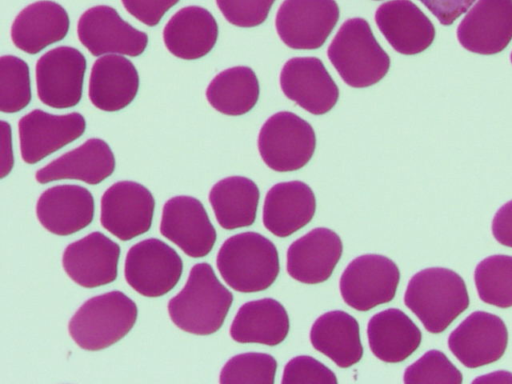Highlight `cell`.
<instances>
[{
    "label": "cell",
    "mask_w": 512,
    "mask_h": 384,
    "mask_svg": "<svg viewBox=\"0 0 512 384\" xmlns=\"http://www.w3.org/2000/svg\"><path fill=\"white\" fill-rule=\"evenodd\" d=\"M510 61H511V63H512V52H511V55H510Z\"/></svg>",
    "instance_id": "obj_42"
},
{
    "label": "cell",
    "mask_w": 512,
    "mask_h": 384,
    "mask_svg": "<svg viewBox=\"0 0 512 384\" xmlns=\"http://www.w3.org/2000/svg\"><path fill=\"white\" fill-rule=\"evenodd\" d=\"M289 326L283 305L273 298H263L239 308L230 327V336L239 343L275 346L285 340Z\"/></svg>",
    "instance_id": "obj_28"
},
{
    "label": "cell",
    "mask_w": 512,
    "mask_h": 384,
    "mask_svg": "<svg viewBox=\"0 0 512 384\" xmlns=\"http://www.w3.org/2000/svg\"><path fill=\"white\" fill-rule=\"evenodd\" d=\"M316 210L312 189L302 181L275 184L267 192L263 224L277 237H287L308 224Z\"/></svg>",
    "instance_id": "obj_22"
},
{
    "label": "cell",
    "mask_w": 512,
    "mask_h": 384,
    "mask_svg": "<svg viewBox=\"0 0 512 384\" xmlns=\"http://www.w3.org/2000/svg\"><path fill=\"white\" fill-rule=\"evenodd\" d=\"M405 305L430 333H441L469 306L462 277L443 267L426 268L409 280Z\"/></svg>",
    "instance_id": "obj_2"
},
{
    "label": "cell",
    "mask_w": 512,
    "mask_h": 384,
    "mask_svg": "<svg viewBox=\"0 0 512 384\" xmlns=\"http://www.w3.org/2000/svg\"><path fill=\"white\" fill-rule=\"evenodd\" d=\"M155 200L152 193L134 181H119L101 198V225L122 241L147 232L152 224Z\"/></svg>",
    "instance_id": "obj_11"
},
{
    "label": "cell",
    "mask_w": 512,
    "mask_h": 384,
    "mask_svg": "<svg viewBox=\"0 0 512 384\" xmlns=\"http://www.w3.org/2000/svg\"><path fill=\"white\" fill-rule=\"evenodd\" d=\"M133 17L149 27L156 26L179 0H121Z\"/></svg>",
    "instance_id": "obj_38"
},
{
    "label": "cell",
    "mask_w": 512,
    "mask_h": 384,
    "mask_svg": "<svg viewBox=\"0 0 512 384\" xmlns=\"http://www.w3.org/2000/svg\"><path fill=\"white\" fill-rule=\"evenodd\" d=\"M114 169L115 158L110 146L102 139L91 138L37 170L35 179L40 184L76 179L96 185L108 178Z\"/></svg>",
    "instance_id": "obj_23"
},
{
    "label": "cell",
    "mask_w": 512,
    "mask_h": 384,
    "mask_svg": "<svg viewBox=\"0 0 512 384\" xmlns=\"http://www.w3.org/2000/svg\"><path fill=\"white\" fill-rule=\"evenodd\" d=\"M2 124V174L5 177L11 171L13 165V155L11 148V129L10 125L1 121Z\"/></svg>",
    "instance_id": "obj_41"
},
{
    "label": "cell",
    "mask_w": 512,
    "mask_h": 384,
    "mask_svg": "<svg viewBox=\"0 0 512 384\" xmlns=\"http://www.w3.org/2000/svg\"><path fill=\"white\" fill-rule=\"evenodd\" d=\"M85 129V118L77 112L53 115L32 110L18 123L21 157L24 162L35 164L78 139Z\"/></svg>",
    "instance_id": "obj_15"
},
{
    "label": "cell",
    "mask_w": 512,
    "mask_h": 384,
    "mask_svg": "<svg viewBox=\"0 0 512 384\" xmlns=\"http://www.w3.org/2000/svg\"><path fill=\"white\" fill-rule=\"evenodd\" d=\"M138 88V72L127 58L105 55L94 62L88 95L96 108L106 112L119 111L134 100Z\"/></svg>",
    "instance_id": "obj_24"
},
{
    "label": "cell",
    "mask_w": 512,
    "mask_h": 384,
    "mask_svg": "<svg viewBox=\"0 0 512 384\" xmlns=\"http://www.w3.org/2000/svg\"><path fill=\"white\" fill-rule=\"evenodd\" d=\"M508 344V331L497 315L475 311L448 337L452 354L467 368H478L500 359Z\"/></svg>",
    "instance_id": "obj_13"
},
{
    "label": "cell",
    "mask_w": 512,
    "mask_h": 384,
    "mask_svg": "<svg viewBox=\"0 0 512 384\" xmlns=\"http://www.w3.org/2000/svg\"><path fill=\"white\" fill-rule=\"evenodd\" d=\"M327 56L343 81L354 88L376 84L390 68L388 54L362 18L343 23L327 49Z\"/></svg>",
    "instance_id": "obj_4"
},
{
    "label": "cell",
    "mask_w": 512,
    "mask_h": 384,
    "mask_svg": "<svg viewBox=\"0 0 512 384\" xmlns=\"http://www.w3.org/2000/svg\"><path fill=\"white\" fill-rule=\"evenodd\" d=\"M233 302V294L218 280L212 266L195 264L182 290L168 303L172 322L195 335L218 331Z\"/></svg>",
    "instance_id": "obj_1"
},
{
    "label": "cell",
    "mask_w": 512,
    "mask_h": 384,
    "mask_svg": "<svg viewBox=\"0 0 512 384\" xmlns=\"http://www.w3.org/2000/svg\"><path fill=\"white\" fill-rule=\"evenodd\" d=\"M216 265L224 281L243 293L267 289L280 270L276 246L256 232L239 233L225 240L218 251Z\"/></svg>",
    "instance_id": "obj_3"
},
{
    "label": "cell",
    "mask_w": 512,
    "mask_h": 384,
    "mask_svg": "<svg viewBox=\"0 0 512 384\" xmlns=\"http://www.w3.org/2000/svg\"><path fill=\"white\" fill-rule=\"evenodd\" d=\"M160 232L193 258L208 255L217 238L203 204L192 196H175L165 202Z\"/></svg>",
    "instance_id": "obj_14"
},
{
    "label": "cell",
    "mask_w": 512,
    "mask_h": 384,
    "mask_svg": "<svg viewBox=\"0 0 512 384\" xmlns=\"http://www.w3.org/2000/svg\"><path fill=\"white\" fill-rule=\"evenodd\" d=\"M260 88L255 72L247 66L228 68L217 74L206 90L209 104L217 111L239 116L257 103Z\"/></svg>",
    "instance_id": "obj_31"
},
{
    "label": "cell",
    "mask_w": 512,
    "mask_h": 384,
    "mask_svg": "<svg viewBox=\"0 0 512 384\" xmlns=\"http://www.w3.org/2000/svg\"><path fill=\"white\" fill-rule=\"evenodd\" d=\"M85 56L76 48L59 46L43 54L35 67L37 94L52 108L76 106L82 97Z\"/></svg>",
    "instance_id": "obj_10"
},
{
    "label": "cell",
    "mask_w": 512,
    "mask_h": 384,
    "mask_svg": "<svg viewBox=\"0 0 512 384\" xmlns=\"http://www.w3.org/2000/svg\"><path fill=\"white\" fill-rule=\"evenodd\" d=\"M275 0H216L225 19L238 27H255L262 24Z\"/></svg>",
    "instance_id": "obj_36"
},
{
    "label": "cell",
    "mask_w": 512,
    "mask_h": 384,
    "mask_svg": "<svg viewBox=\"0 0 512 384\" xmlns=\"http://www.w3.org/2000/svg\"><path fill=\"white\" fill-rule=\"evenodd\" d=\"M138 315L135 302L121 291H110L85 301L68 324L71 338L82 349H105L122 339Z\"/></svg>",
    "instance_id": "obj_5"
},
{
    "label": "cell",
    "mask_w": 512,
    "mask_h": 384,
    "mask_svg": "<svg viewBox=\"0 0 512 384\" xmlns=\"http://www.w3.org/2000/svg\"><path fill=\"white\" fill-rule=\"evenodd\" d=\"M94 198L79 185H57L45 190L36 204L40 224L49 232L67 236L87 227L94 217Z\"/></svg>",
    "instance_id": "obj_20"
},
{
    "label": "cell",
    "mask_w": 512,
    "mask_h": 384,
    "mask_svg": "<svg viewBox=\"0 0 512 384\" xmlns=\"http://www.w3.org/2000/svg\"><path fill=\"white\" fill-rule=\"evenodd\" d=\"M277 362L269 354L248 352L229 359L223 366L219 381L225 383L273 384Z\"/></svg>",
    "instance_id": "obj_34"
},
{
    "label": "cell",
    "mask_w": 512,
    "mask_h": 384,
    "mask_svg": "<svg viewBox=\"0 0 512 384\" xmlns=\"http://www.w3.org/2000/svg\"><path fill=\"white\" fill-rule=\"evenodd\" d=\"M260 192L249 178L231 176L218 181L209 202L219 225L227 230L250 226L256 219Z\"/></svg>",
    "instance_id": "obj_30"
},
{
    "label": "cell",
    "mask_w": 512,
    "mask_h": 384,
    "mask_svg": "<svg viewBox=\"0 0 512 384\" xmlns=\"http://www.w3.org/2000/svg\"><path fill=\"white\" fill-rule=\"evenodd\" d=\"M335 0H284L275 27L278 36L292 49L320 48L339 19Z\"/></svg>",
    "instance_id": "obj_9"
},
{
    "label": "cell",
    "mask_w": 512,
    "mask_h": 384,
    "mask_svg": "<svg viewBox=\"0 0 512 384\" xmlns=\"http://www.w3.org/2000/svg\"><path fill=\"white\" fill-rule=\"evenodd\" d=\"M79 41L94 56L119 53L136 57L148 44V35L124 21L118 12L107 5L86 10L77 24Z\"/></svg>",
    "instance_id": "obj_12"
},
{
    "label": "cell",
    "mask_w": 512,
    "mask_h": 384,
    "mask_svg": "<svg viewBox=\"0 0 512 384\" xmlns=\"http://www.w3.org/2000/svg\"><path fill=\"white\" fill-rule=\"evenodd\" d=\"M336 384L335 374L323 363L311 356L292 358L285 366L282 384Z\"/></svg>",
    "instance_id": "obj_37"
},
{
    "label": "cell",
    "mask_w": 512,
    "mask_h": 384,
    "mask_svg": "<svg viewBox=\"0 0 512 384\" xmlns=\"http://www.w3.org/2000/svg\"><path fill=\"white\" fill-rule=\"evenodd\" d=\"M183 271L179 254L157 238L134 244L125 259L126 282L145 297H160L171 291Z\"/></svg>",
    "instance_id": "obj_7"
},
{
    "label": "cell",
    "mask_w": 512,
    "mask_h": 384,
    "mask_svg": "<svg viewBox=\"0 0 512 384\" xmlns=\"http://www.w3.org/2000/svg\"><path fill=\"white\" fill-rule=\"evenodd\" d=\"M492 234L502 245L512 247V200L499 208L492 220Z\"/></svg>",
    "instance_id": "obj_40"
},
{
    "label": "cell",
    "mask_w": 512,
    "mask_h": 384,
    "mask_svg": "<svg viewBox=\"0 0 512 384\" xmlns=\"http://www.w3.org/2000/svg\"><path fill=\"white\" fill-rule=\"evenodd\" d=\"M343 245L334 231L318 227L294 241L287 250V272L306 284L326 281L341 258Z\"/></svg>",
    "instance_id": "obj_21"
},
{
    "label": "cell",
    "mask_w": 512,
    "mask_h": 384,
    "mask_svg": "<svg viewBox=\"0 0 512 384\" xmlns=\"http://www.w3.org/2000/svg\"><path fill=\"white\" fill-rule=\"evenodd\" d=\"M218 37L213 15L203 7L187 6L177 11L163 29V41L174 56L195 60L207 55Z\"/></svg>",
    "instance_id": "obj_26"
},
{
    "label": "cell",
    "mask_w": 512,
    "mask_h": 384,
    "mask_svg": "<svg viewBox=\"0 0 512 384\" xmlns=\"http://www.w3.org/2000/svg\"><path fill=\"white\" fill-rule=\"evenodd\" d=\"M474 281L483 302L499 308L512 306V256L486 257L477 264Z\"/></svg>",
    "instance_id": "obj_32"
},
{
    "label": "cell",
    "mask_w": 512,
    "mask_h": 384,
    "mask_svg": "<svg viewBox=\"0 0 512 384\" xmlns=\"http://www.w3.org/2000/svg\"><path fill=\"white\" fill-rule=\"evenodd\" d=\"M405 383H453L463 381L461 372L438 350L426 352L404 372Z\"/></svg>",
    "instance_id": "obj_35"
},
{
    "label": "cell",
    "mask_w": 512,
    "mask_h": 384,
    "mask_svg": "<svg viewBox=\"0 0 512 384\" xmlns=\"http://www.w3.org/2000/svg\"><path fill=\"white\" fill-rule=\"evenodd\" d=\"M444 25H451L475 0H419Z\"/></svg>",
    "instance_id": "obj_39"
},
{
    "label": "cell",
    "mask_w": 512,
    "mask_h": 384,
    "mask_svg": "<svg viewBox=\"0 0 512 384\" xmlns=\"http://www.w3.org/2000/svg\"><path fill=\"white\" fill-rule=\"evenodd\" d=\"M372 353L383 362L398 363L419 347L422 334L417 325L400 309L389 308L372 316L367 325Z\"/></svg>",
    "instance_id": "obj_27"
},
{
    "label": "cell",
    "mask_w": 512,
    "mask_h": 384,
    "mask_svg": "<svg viewBox=\"0 0 512 384\" xmlns=\"http://www.w3.org/2000/svg\"><path fill=\"white\" fill-rule=\"evenodd\" d=\"M375 22L388 43L399 53L415 55L426 50L435 38V27L410 0H391L375 12Z\"/></svg>",
    "instance_id": "obj_19"
},
{
    "label": "cell",
    "mask_w": 512,
    "mask_h": 384,
    "mask_svg": "<svg viewBox=\"0 0 512 384\" xmlns=\"http://www.w3.org/2000/svg\"><path fill=\"white\" fill-rule=\"evenodd\" d=\"M457 39L481 55L504 50L512 40V0H478L460 22Z\"/></svg>",
    "instance_id": "obj_17"
},
{
    "label": "cell",
    "mask_w": 512,
    "mask_h": 384,
    "mask_svg": "<svg viewBox=\"0 0 512 384\" xmlns=\"http://www.w3.org/2000/svg\"><path fill=\"white\" fill-rule=\"evenodd\" d=\"M0 110L15 113L31 101V84L28 64L19 57L3 55L0 58Z\"/></svg>",
    "instance_id": "obj_33"
},
{
    "label": "cell",
    "mask_w": 512,
    "mask_h": 384,
    "mask_svg": "<svg viewBox=\"0 0 512 384\" xmlns=\"http://www.w3.org/2000/svg\"><path fill=\"white\" fill-rule=\"evenodd\" d=\"M399 280V268L391 259L366 254L348 264L340 277L339 288L346 304L358 311H368L390 302Z\"/></svg>",
    "instance_id": "obj_8"
},
{
    "label": "cell",
    "mask_w": 512,
    "mask_h": 384,
    "mask_svg": "<svg viewBox=\"0 0 512 384\" xmlns=\"http://www.w3.org/2000/svg\"><path fill=\"white\" fill-rule=\"evenodd\" d=\"M119 245L101 232L70 243L62 256L66 274L84 288H95L117 278Z\"/></svg>",
    "instance_id": "obj_18"
},
{
    "label": "cell",
    "mask_w": 512,
    "mask_h": 384,
    "mask_svg": "<svg viewBox=\"0 0 512 384\" xmlns=\"http://www.w3.org/2000/svg\"><path fill=\"white\" fill-rule=\"evenodd\" d=\"M69 25V16L60 4L41 0L18 13L11 26V39L20 50L37 54L64 39Z\"/></svg>",
    "instance_id": "obj_25"
},
{
    "label": "cell",
    "mask_w": 512,
    "mask_h": 384,
    "mask_svg": "<svg viewBox=\"0 0 512 384\" xmlns=\"http://www.w3.org/2000/svg\"><path fill=\"white\" fill-rule=\"evenodd\" d=\"M316 136L312 126L298 115L278 112L260 129L258 150L274 171L290 172L305 166L313 156Z\"/></svg>",
    "instance_id": "obj_6"
},
{
    "label": "cell",
    "mask_w": 512,
    "mask_h": 384,
    "mask_svg": "<svg viewBox=\"0 0 512 384\" xmlns=\"http://www.w3.org/2000/svg\"><path fill=\"white\" fill-rule=\"evenodd\" d=\"M285 96L314 115L330 111L339 97V89L319 58L289 59L280 73Z\"/></svg>",
    "instance_id": "obj_16"
},
{
    "label": "cell",
    "mask_w": 512,
    "mask_h": 384,
    "mask_svg": "<svg viewBox=\"0 0 512 384\" xmlns=\"http://www.w3.org/2000/svg\"><path fill=\"white\" fill-rule=\"evenodd\" d=\"M310 341L341 368L356 364L363 355L359 324L344 311H330L318 317L311 327Z\"/></svg>",
    "instance_id": "obj_29"
}]
</instances>
